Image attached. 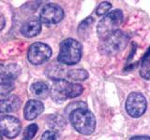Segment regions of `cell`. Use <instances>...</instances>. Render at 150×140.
Listing matches in <instances>:
<instances>
[{"label":"cell","instance_id":"obj_1","mask_svg":"<svg viewBox=\"0 0 150 140\" xmlns=\"http://www.w3.org/2000/svg\"><path fill=\"white\" fill-rule=\"evenodd\" d=\"M83 92L81 84L69 82L66 79L55 80L51 88V97L54 102L61 103L68 99L80 96Z\"/></svg>","mask_w":150,"mask_h":140},{"label":"cell","instance_id":"obj_2","mask_svg":"<svg viewBox=\"0 0 150 140\" xmlns=\"http://www.w3.org/2000/svg\"><path fill=\"white\" fill-rule=\"evenodd\" d=\"M70 123L78 133L89 135L94 133L96 128V118L87 108H79L73 110L69 115Z\"/></svg>","mask_w":150,"mask_h":140},{"label":"cell","instance_id":"obj_3","mask_svg":"<svg viewBox=\"0 0 150 140\" xmlns=\"http://www.w3.org/2000/svg\"><path fill=\"white\" fill-rule=\"evenodd\" d=\"M83 54V46L73 38H67L60 43L57 61L61 64L74 65L80 62Z\"/></svg>","mask_w":150,"mask_h":140},{"label":"cell","instance_id":"obj_4","mask_svg":"<svg viewBox=\"0 0 150 140\" xmlns=\"http://www.w3.org/2000/svg\"><path fill=\"white\" fill-rule=\"evenodd\" d=\"M129 40V35L120 30L102 39L98 44V51L102 55L112 56L124 50Z\"/></svg>","mask_w":150,"mask_h":140},{"label":"cell","instance_id":"obj_5","mask_svg":"<svg viewBox=\"0 0 150 140\" xmlns=\"http://www.w3.org/2000/svg\"><path fill=\"white\" fill-rule=\"evenodd\" d=\"M123 12L121 9H115L103 17L97 27L98 36L102 40L107 36L118 31V28L123 22Z\"/></svg>","mask_w":150,"mask_h":140},{"label":"cell","instance_id":"obj_6","mask_svg":"<svg viewBox=\"0 0 150 140\" xmlns=\"http://www.w3.org/2000/svg\"><path fill=\"white\" fill-rule=\"evenodd\" d=\"M125 107L128 113L132 118H139L143 116L147 108L146 98L139 92H130L126 100Z\"/></svg>","mask_w":150,"mask_h":140},{"label":"cell","instance_id":"obj_7","mask_svg":"<svg viewBox=\"0 0 150 140\" xmlns=\"http://www.w3.org/2000/svg\"><path fill=\"white\" fill-rule=\"evenodd\" d=\"M52 56V49L49 45L42 42H35L30 45L27 51V59L30 64L40 65L46 63Z\"/></svg>","mask_w":150,"mask_h":140},{"label":"cell","instance_id":"obj_8","mask_svg":"<svg viewBox=\"0 0 150 140\" xmlns=\"http://www.w3.org/2000/svg\"><path fill=\"white\" fill-rule=\"evenodd\" d=\"M40 20L45 25H53L60 22L64 18V10L59 5L54 3L46 4L40 12Z\"/></svg>","mask_w":150,"mask_h":140},{"label":"cell","instance_id":"obj_9","mask_svg":"<svg viewBox=\"0 0 150 140\" xmlns=\"http://www.w3.org/2000/svg\"><path fill=\"white\" fill-rule=\"evenodd\" d=\"M21 121L16 117L5 115L0 117V134L8 139L17 137L21 132Z\"/></svg>","mask_w":150,"mask_h":140},{"label":"cell","instance_id":"obj_10","mask_svg":"<svg viewBox=\"0 0 150 140\" xmlns=\"http://www.w3.org/2000/svg\"><path fill=\"white\" fill-rule=\"evenodd\" d=\"M40 31H41V22L40 20V18L37 17H32L26 20L23 23L20 29L21 34L23 36L28 37V38L37 36L40 33Z\"/></svg>","mask_w":150,"mask_h":140},{"label":"cell","instance_id":"obj_11","mask_svg":"<svg viewBox=\"0 0 150 140\" xmlns=\"http://www.w3.org/2000/svg\"><path fill=\"white\" fill-rule=\"evenodd\" d=\"M44 110L43 104L39 100H28L23 108V116L26 120H33L38 118Z\"/></svg>","mask_w":150,"mask_h":140},{"label":"cell","instance_id":"obj_12","mask_svg":"<svg viewBox=\"0 0 150 140\" xmlns=\"http://www.w3.org/2000/svg\"><path fill=\"white\" fill-rule=\"evenodd\" d=\"M21 68L17 64H4L0 63V79L3 80L14 81L19 76Z\"/></svg>","mask_w":150,"mask_h":140},{"label":"cell","instance_id":"obj_13","mask_svg":"<svg viewBox=\"0 0 150 140\" xmlns=\"http://www.w3.org/2000/svg\"><path fill=\"white\" fill-rule=\"evenodd\" d=\"M21 106V100L16 95L8 96V98L0 100V113H8L16 111Z\"/></svg>","mask_w":150,"mask_h":140},{"label":"cell","instance_id":"obj_14","mask_svg":"<svg viewBox=\"0 0 150 140\" xmlns=\"http://www.w3.org/2000/svg\"><path fill=\"white\" fill-rule=\"evenodd\" d=\"M65 71H66V69L62 66V65L52 64L47 67L46 75L52 79L59 80V79H64L62 78L65 76Z\"/></svg>","mask_w":150,"mask_h":140},{"label":"cell","instance_id":"obj_15","mask_svg":"<svg viewBox=\"0 0 150 140\" xmlns=\"http://www.w3.org/2000/svg\"><path fill=\"white\" fill-rule=\"evenodd\" d=\"M49 127L54 132H59L66 127V120L62 116L60 115H51L47 120Z\"/></svg>","mask_w":150,"mask_h":140},{"label":"cell","instance_id":"obj_16","mask_svg":"<svg viewBox=\"0 0 150 140\" xmlns=\"http://www.w3.org/2000/svg\"><path fill=\"white\" fill-rule=\"evenodd\" d=\"M30 91L34 95L44 98L49 93V87L43 81H38V82H34L30 86Z\"/></svg>","mask_w":150,"mask_h":140},{"label":"cell","instance_id":"obj_17","mask_svg":"<svg viewBox=\"0 0 150 140\" xmlns=\"http://www.w3.org/2000/svg\"><path fill=\"white\" fill-rule=\"evenodd\" d=\"M141 77L150 80V47L144 55L140 66Z\"/></svg>","mask_w":150,"mask_h":140},{"label":"cell","instance_id":"obj_18","mask_svg":"<svg viewBox=\"0 0 150 140\" xmlns=\"http://www.w3.org/2000/svg\"><path fill=\"white\" fill-rule=\"evenodd\" d=\"M93 23H94L93 17H87L79 24L78 34L80 36L82 37V38H86V37L89 35V32H90L91 26H92Z\"/></svg>","mask_w":150,"mask_h":140},{"label":"cell","instance_id":"obj_19","mask_svg":"<svg viewBox=\"0 0 150 140\" xmlns=\"http://www.w3.org/2000/svg\"><path fill=\"white\" fill-rule=\"evenodd\" d=\"M67 76L70 79H73V80L83 81V80H86V79L88 78L89 74L86 69L79 68V69L69 70V71L67 73Z\"/></svg>","mask_w":150,"mask_h":140},{"label":"cell","instance_id":"obj_20","mask_svg":"<svg viewBox=\"0 0 150 140\" xmlns=\"http://www.w3.org/2000/svg\"><path fill=\"white\" fill-rule=\"evenodd\" d=\"M15 86L11 80H3L0 82V96H7L13 90Z\"/></svg>","mask_w":150,"mask_h":140},{"label":"cell","instance_id":"obj_21","mask_svg":"<svg viewBox=\"0 0 150 140\" xmlns=\"http://www.w3.org/2000/svg\"><path fill=\"white\" fill-rule=\"evenodd\" d=\"M39 131V126L36 123H32L25 128L23 135V140H31L35 136L37 132Z\"/></svg>","mask_w":150,"mask_h":140},{"label":"cell","instance_id":"obj_22","mask_svg":"<svg viewBox=\"0 0 150 140\" xmlns=\"http://www.w3.org/2000/svg\"><path fill=\"white\" fill-rule=\"evenodd\" d=\"M79 108H86V104L83 101H78V102H74L71 103L70 105H69L66 108V114L69 115L73 110H76Z\"/></svg>","mask_w":150,"mask_h":140},{"label":"cell","instance_id":"obj_23","mask_svg":"<svg viewBox=\"0 0 150 140\" xmlns=\"http://www.w3.org/2000/svg\"><path fill=\"white\" fill-rule=\"evenodd\" d=\"M112 8V4L110 2H102L98 6L96 9V13L98 16H102L106 14Z\"/></svg>","mask_w":150,"mask_h":140},{"label":"cell","instance_id":"obj_24","mask_svg":"<svg viewBox=\"0 0 150 140\" xmlns=\"http://www.w3.org/2000/svg\"><path fill=\"white\" fill-rule=\"evenodd\" d=\"M57 134L54 131H46L41 135V140H56Z\"/></svg>","mask_w":150,"mask_h":140},{"label":"cell","instance_id":"obj_25","mask_svg":"<svg viewBox=\"0 0 150 140\" xmlns=\"http://www.w3.org/2000/svg\"><path fill=\"white\" fill-rule=\"evenodd\" d=\"M129 140H150V136H147V135H135Z\"/></svg>","mask_w":150,"mask_h":140},{"label":"cell","instance_id":"obj_26","mask_svg":"<svg viewBox=\"0 0 150 140\" xmlns=\"http://www.w3.org/2000/svg\"><path fill=\"white\" fill-rule=\"evenodd\" d=\"M5 24H6V19L2 13H0V31H2V29L5 27Z\"/></svg>","mask_w":150,"mask_h":140},{"label":"cell","instance_id":"obj_27","mask_svg":"<svg viewBox=\"0 0 150 140\" xmlns=\"http://www.w3.org/2000/svg\"><path fill=\"white\" fill-rule=\"evenodd\" d=\"M0 140H3V138H2V135H1V134H0Z\"/></svg>","mask_w":150,"mask_h":140}]
</instances>
